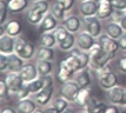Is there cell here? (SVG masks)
I'll return each instance as SVG.
<instances>
[{"instance_id":"obj_1","label":"cell","mask_w":126,"mask_h":113,"mask_svg":"<svg viewBox=\"0 0 126 113\" xmlns=\"http://www.w3.org/2000/svg\"><path fill=\"white\" fill-rule=\"evenodd\" d=\"M90 54H91L90 67L92 70H97V68H100V67H103L105 65H109L111 60L113 59V57L101 47V45L99 44L98 40H97V43L94 44L92 49L90 51Z\"/></svg>"},{"instance_id":"obj_2","label":"cell","mask_w":126,"mask_h":113,"mask_svg":"<svg viewBox=\"0 0 126 113\" xmlns=\"http://www.w3.org/2000/svg\"><path fill=\"white\" fill-rule=\"evenodd\" d=\"M80 88H81V87L78 85L76 80L66 81V82H63V84H61L60 88H59V96H61L63 98H65L66 100H68L71 104H74L78 98V94H79Z\"/></svg>"},{"instance_id":"obj_3","label":"cell","mask_w":126,"mask_h":113,"mask_svg":"<svg viewBox=\"0 0 126 113\" xmlns=\"http://www.w3.org/2000/svg\"><path fill=\"white\" fill-rule=\"evenodd\" d=\"M82 30L88 32L91 35H93L95 39H98L104 31V27L101 24V20L97 16L82 18Z\"/></svg>"},{"instance_id":"obj_4","label":"cell","mask_w":126,"mask_h":113,"mask_svg":"<svg viewBox=\"0 0 126 113\" xmlns=\"http://www.w3.org/2000/svg\"><path fill=\"white\" fill-rule=\"evenodd\" d=\"M5 81L12 96H16L21 90V87L25 85V81L22 80L20 73H14V72H7L5 77Z\"/></svg>"},{"instance_id":"obj_5","label":"cell","mask_w":126,"mask_h":113,"mask_svg":"<svg viewBox=\"0 0 126 113\" xmlns=\"http://www.w3.org/2000/svg\"><path fill=\"white\" fill-rule=\"evenodd\" d=\"M97 40H98L99 44L101 45V47H103L106 52H109L113 58L115 57V54L120 51V48H119V44H118V40L109 37L105 32L103 33V34H101Z\"/></svg>"},{"instance_id":"obj_6","label":"cell","mask_w":126,"mask_h":113,"mask_svg":"<svg viewBox=\"0 0 126 113\" xmlns=\"http://www.w3.org/2000/svg\"><path fill=\"white\" fill-rule=\"evenodd\" d=\"M95 43H97V39L84 30L77 34V47L81 51L90 52Z\"/></svg>"},{"instance_id":"obj_7","label":"cell","mask_w":126,"mask_h":113,"mask_svg":"<svg viewBox=\"0 0 126 113\" xmlns=\"http://www.w3.org/2000/svg\"><path fill=\"white\" fill-rule=\"evenodd\" d=\"M53 94H54V86L52 87H44L43 90L35 94H33V99L38 104L40 107H46L52 102L53 99Z\"/></svg>"},{"instance_id":"obj_8","label":"cell","mask_w":126,"mask_h":113,"mask_svg":"<svg viewBox=\"0 0 126 113\" xmlns=\"http://www.w3.org/2000/svg\"><path fill=\"white\" fill-rule=\"evenodd\" d=\"M12 53H16V38L4 33L0 35V54Z\"/></svg>"},{"instance_id":"obj_9","label":"cell","mask_w":126,"mask_h":113,"mask_svg":"<svg viewBox=\"0 0 126 113\" xmlns=\"http://www.w3.org/2000/svg\"><path fill=\"white\" fill-rule=\"evenodd\" d=\"M61 25H64L67 28V31L73 34H78L82 31V19H80L78 16H74V14L66 16V19L61 22Z\"/></svg>"},{"instance_id":"obj_10","label":"cell","mask_w":126,"mask_h":113,"mask_svg":"<svg viewBox=\"0 0 126 113\" xmlns=\"http://www.w3.org/2000/svg\"><path fill=\"white\" fill-rule=\"evenodd\" d=\"M19 73L21 75L22 80L25 81V84H28V82L35 80L37 78L40 77L38 68H37V65L33 64V63H26Z\"/></svg>"},{"instance_id":"obj_11","label":"cell","mask_w":126,"mask_h":113,"mask_svg":"<svg viewBox=\"0 0 126 113\" xmlns=\"http://www.w3.org/2000/svg\"><path fill=\"white\" fill-rule=\"evenodd\" d=\"M97 4H98L97 16L100 20L110 19L113 11H114L113 5H112V0H97Z\"/></svg>"},{"instance_id":"obj_12","label":"cell","mask_w":126,"mask_h":113,"mask_svg":"<svg viewBox=\"0 0 126 113\" xmlns=\"http://www.w3.org/2000/svg\"><path fill=\"white\" fill-rule=\"evenodd\" d=\"M124 90L125 87L123 86H114L111 88L106 93V99L111 105H117V106H121L123 104V98H124Z\"/></svg>"},{"instance_id":"obj_13","label":"cell","mask_w":126,"mask_h":113,"mask_svg":"<svg viewBox=\"0 0 126 113\" xmlns=\"http://www.w3.org/2000/svg\"><path fill=\"white\" fill-rule=\"evenodd\" d=\"M79 14L82 18H88V16H97L98 12V4L97 0H88L79 4Z\"/></svg>"},{"instance_id":"obj_14","label":"cell","mask_w":126,"mask_h":113,"mask_svg":"<svg viewBox=\"0 0 126 113\" xmlns=\"http://www.w3.org/2000/svg\"><path fill=\"white\" fill-rule=\"evenodd\" d=\"M59 20L55 18L51 12L49 13H47L46 16H45V18L43 19V21H41V24L39 25V31H40V33H44V32H53L57 27L59 26Z\"/></svg>"},{"instance_id":"obj_15","label":"cell","mask_w":126,"mask_h":113,"mask_svg":"<svg viewBox=\"0 0 126 113\" xmlns=\"http://www.w3.org/2000/svg\"><path fill=\"white\" fill-rule=\"evenodd\" d=\"M16 108L19 113H34L38 110V104L33 98H26L22 100H18Z\"/></svg>"},{"instance_id":"obj_16","label":"cell","mask_w":126,"mask_h":113,"mask_svg":"<svg viewBox=\"0 0 126 113\" xmlns=\"http://www.w3.org/2000/svg\"><path fill=\"white\" fill-rule=\"evenodd\" d=\"M1 28L4 30V33L11 35V37H14V38L19 37L22 31L21 30L22 26L18 19H8L5 25L1 26Z\"/></svg>"},{"instance_id":"obj_17","label":"cell","mask_w":126,"mask_h":113,"mask_svg":"<svg viewBox=\"0 0 126 113\" xmlns=\"http://www.w3.org/2000/svg\"><path fill=\"white\" fill-rule=\"evenodd\" d=\"M91 67H86V68H82V70L78 71L76 75H74V79L73 80L77 81V84L81 87H90L92 84V74H91Z\"/></svg>"},{"instance_id":"obj_18","label":"cell","mask_w":126,"mask_h":113,"mask_svg":"<svg viewBox=\"0 0 126 113\" xmlns=\"http://www.w3.org/2000/svg\"><path fill=\"white\" fill-rule=\"evenodd\" d=\"M98 82H99V86L101 87L103 90L109 91V90H111V88H113L114 86L118 85L119 79H118L117 73H115L114 71H112V72H110L107 75H105L104 78L98 79Z\"/></svg>"},{"instance_id":"obj_19","label":"cell","mask_w":126,"mask_h":113,"mask_svg":"<svg viewBox=\"0 0 126 113\" xmlns=\"http://www.w3.org/2000/svg\"><path fill=\"white\" fill-rule=\"evenodd\" d=\"M74 75H76V73H74L70 67H67V66H66V64L64 63V60H61L60 63H59L58 73H57V78H58V80L63 84V82H66V81L73 80V79H74Z\"/></svg>"},{"instance_id":"obj_20","label":"cell","mask_w":126,"mask_h":113,"mask_svg":"<svg viewBox=\"0 0 126 113\" xmlns=\"http://www.w3.org/2000/svg\"><path fill=\"white\" fill-rule=\"evenodd\" d=\"M7 58H8V72L19 73L21 71V68L24 67V65L26 64V61L16 53L8 54Z\"/></svg>"},{"instance_id":"obj_21","label":"cell","mask_w":126,"mask_h":113,"mask_svg":"<svg viewBox=\"0 0 126 113\" xmlns=\"http://www.w3.org/2000/svg\"><path fill=\"white\" fill-rule=\"evenodd\" d=\"M107 105L103 101H99L97 98H94L93 96L88 99L86 106L84 107V110L87 113H104V111L106 110Z\"/></svg>"},{"instance_id":"obj_22","label":"cell","mask_w":126,"mask_h":113,"mask_svg":"<svg viewBox=\"0 0 126 113\" xmlns=\"http://www.w3.org/2000/svg\"><path fill=\"white\" fill-rule=\"evenodd\" d=\"M104 32L109 35V37L113 38V39H119V38L125 33V31L123 30V27L119 22H114V21H109L105 25Z\"/></svg>"},{"instance_id":"obj_23","label":"cell","mask_w":126,"mask_h":113,"mask_svg":"<svg viewBox=\"0 0 126 113\" xmlns=\"http://www.w3.org/2000/svg\"><path fill=\"white\" fill-rule=\"evenodd\" d=\"M10 13H22L30 8V0H8Z\"/></svg>"},{"instance_id":"obj_24","label":"cell","mask_w":126,"mask_h":113,"mask_svg":"<svg viewBox=\"0 0 126 113\" xmlns=\"http://www.w3.org/2000/svg\"><path fill=\"white\" fill-rule=\"evenodd\" d=\"M70 53L74 54L78 58L79 63H80V68L81 70L82 68H86V67H90V64H91V54H90V52L81 51V49H79L76 46L72 51H70Z\"/></svg>"},{"instance_id":"obj_25","label":"cell","mask_w":126,"mask_h":113,"mask_svg":"<svg viewBox=\"0 0 126 113\" xmlns=\"http://www.w3.org/2000/svg\"><path fill=\"white\" fill-rule=\"evenodd\" d=\"M39 45L43 47H49V48H53L54 46H57L58 43H57V39H55L53 32L41 33L39 37Z\"/></svg>"},{"instance_id":"obj_26","label":"cell","mask_w":126,"mask_h":113,"mask_svg":"<svg viewBox=\"0 0 126 113\" xmlns=\"http://www.w3.org/2000/svg\"><path fill=\"white\" fill-rule=\"evenodd\" d=\"M55 57V51L49 47H43L40 46L37 49L35 53V59L37 60H47V61H53Z\"/></svg>"},{"instance_id":"obj_27","label":"cell","mask_w":126,"mask_h":113,"mask_svg":"<svg viewBox=\"0 0 126 113\" xmlns=\"http://www.w3.org/2000/svg\"><path fill=\"white\" fill-rule=\"evenodd\" d=\"M37 49L38 48H35V45H34V44L31 43V41H27L26 45H25V47L22 48L21 52H19V53H18V55H20L25 61H30L31 59L35 58Z\"/></svg>"},{"instance_id":"obj_28","label":"cell","mask_w":126,"mask_h":113,"mask_svg":"<svg viewBox=\"0 0 126 113\" xmlns=\"http://www.w3.org/2000/svg\"><path fill=\"white\" fill-rule=\"evenodd\" d=\"M91 97H92V88H91V86L82 87V88H80V91H79L78 98L74 104H77L78 106H80V107H85L88 101V99Z\"/></svg>"},{"instance_id":"obj_29","label":"cell","mask_w":126,"mask_h":113,"mask_svg":"<svg viewBox=\"0 0 126 113\" xmlns=\"http://www.w3.org/2000/svg\"><path fill=\"white\" fill-rule=\"evenodd\" d=\"M76 46H77V35L73 33H70L65 40L58 45V48L61 51H65V52H70Z\"/></svg>"},{"instance_id":"obj_30","label":"cell","mask_w":126,"mask_h":113,"mask_svg":"<svg viewBox=\"0 0 126 113\" xmlns=\"http://www.w3.org/2000/svg\"><path fill=\"white\" fill-rule=\"evenodd\" d=\"M44 18L45 14L39 13V12L34 11L32 8H28L27 12H26V20H27V22L31 24V25H34V26H39Z\"/></svg>"},{"instance_id":"obj_31","label":"cell","mask_w":126,"mask_h":113,"mask_svg":"<svg viewBox=\"0 0 126 113\" xmlns=\"http://www.w3.org/2000/svg\"><path fill=\"white\" fill-rule=\"evenodd\" d=\"M37 68H38L39 75H46V74H52L53 72V61H47V60H37L35 61Z\"/></svg>"},{"instance_id":"obj_32","label":"cell","mask_w":126,"mask_h":113,"mask_svg":"<svg viewBox=\"0 0 126 113\" xmlns=\"http://www.w3.org/2000/svg\"><path fill=\"white\" fill-rule=\"evenodd\" d=\"M51 13H52L60 22L64 21L66 19V16H67V11H66L65 8H64L58 1H55L53 5H51Z\"/></svg>"},{"instance_id":"obj_33","label":"cell","mask_w":126,"mask_h":113,"mask_svg":"<svg viewBox=\"0 0 126 113\" xmlns=\"http://www.w3.org/2000/svg\"><path fill=\"white\" fill-rule=\"evenodd\" d=\"M30 8H32L34 11L43 13V14H47L51 12V5L47 0H40V1H33L32 5L30 6Z\"/></svg>"},{"instance_id":"obj_34","label":"cell","mask_w":126,"mask_h":113,"mask_svg":"<svg viewBox=\"0 0 126 113\" xmlns=\"http://www.w3.org/2000/svg\"><path fill=\"white\" fill-rule=\"evenodd\" d=\"M70 104H71V102L68 101V100H66L65 98H63L61 96H59V97H57L55 99H53L49 105H52L59 113H63L65 110H67V108L70 107Z\"/></svg>"},{"instance_id":"obj_35","label":"cell","mask_w":126,"mask_h":113,"mask_svg":"<svg viewBox=\"0 0 126 113\" xmlns=\"http://www.w3.org/2000/svg\"><path fill=\"white\" fill-rule=\"evenodd\" d=\"M64 63L66 64V66L67 67H70L74 73H77L78 71H80L81 68H80V63H79V60H78V58L74 55V54L70 53L66 58H64Z\"/></svg>"},{"instance_id":"obj_36","label":"cell","mask_w":126,"mask_h":113,"mask_svg":"<svg viewBox=\"0 0 126 113\" xmlns=\"http://www.w3.org/2000/svg\"><path fill=\"white\" fill-rule=\"evenodd\" d=\"M8 14H10L8 2L6 0H0V25L1 26H4L6 22H7Z\"/></svg>"},{"instance_id":"obj_37","label":"cell","mask_w":126,"mask_h":113,"mask_svg":"<svg viewBox=\"0 0 126 113\" xmlns=\"http://www.w3.org/2000/svg\"><path fill=\"white\" fill-rule=\"evenodd\" d=\"M53 34H54L55 39H57V43L59 45L61 41H64L66 38H67V35L70 34V32L67 31V28H66L64 25H59V26L53 31Z\"/></svg>"},{"instance_id":"obj_38","label":"cell","mask_w":126,"mask_h":113,"mask_svg":"<svg viewBox=\"0 0 126 113\" xmlns=\"http://www.w3.org/2000/svg\"><path fill=\"white\" fill-rule=\"evenodd\" d=\"M27 85H28V87H30V91H31V93H32V96L33 94H35V93H38V92H40L43 88H44V84H43V81H41V79H40V77L37 78L35 80L28 82Z\"/></svg>"},{"instance_id":"obj_39","label":"cell","mask_w":126,"mask_h":113,"mask_svg":"<svg viewBox=\"0 0 126 113\" xmlns=\"http://www.w3.org/2000/svg\"><path fill=\"white\" fill-rule=\"evenodd\" d=\"M10 96H12L10 90H8V86L6 84L5 79L0 81V97H1V100L2 101H7L10 99Z\"/></svg>"},{"instance_id":"obj_40","label":"cell","mask_w":126,"mask_h":113,"mask_svg":"<svg viewBox=\"0 0 126 113\" xmlns=\"http://www.w3.org/2000/svg\"><path fill=\"white\" fill-rule=\"evenodd\" d=\"M110 72H112V67H111V65H105L103 67H100V68H97V70H94V73H95V77H97V79H101V78H104L105 75H107Z\"/></svg>"},{"instance_id":"obj_41","label":"cell","mask_w":126,"mask_h":113,"mask_svg":"<svg viewBox=\"0 0 126 113\" xmlns=\"http://www.w3.org/2000/svg\"><path fill=\"white\" fill-rule=\"evenodd\" d=\"M32 96V93L30 91V87H28L27 84H25L24 86L21 87V90L16 94V97L18 100H22V99H26V98H30Z\"/></svg>"},{"instance_id":"obj_42","label":"cell","mask_w":126,"mask_h":113,"mask_svg":"<svg viewBox=\"0 0 126 113\" xmlns=\"http://www.w3.org/2000/svg\"><path fill=\"white\" fill-rule=\"evenodd\" d=\"M117 70L123 74H126V55H121L117 60Z\"/></svg>"},{"instance_id":"obj_43","label":"cell","mask_w":126,"mask_h":113,"mask_svg":"<svg viewBox=\"0 0 126 113\" xmlns=\"http://www.w3.org/2000/svg\"><path fill=\"white\" fill-rule=\"evenodd\" d=\"M40 79L44 84V87H52L54 86V78L52 74H46V75H40Z\"/></svg>"},{"instance_id":"obj_44","label":"cell","mask_w":126,"mask_h":113,"mask_svg":"<svg viewBox=\"0 0 126 113\" xmlns=\"http://www.w3.org/2000/svg\"><path fill=\"white\" fill-rule=\"evenodd\" d=\"M0 71L1 73L8 72V58L6 54H0Z\"/></svg>"},{"instance_id":"obj_45","label":"cell","mask_w":126,"mask_h":113,"mask_svg":"<svg viewBox=\"0 0 126 113\" xmlns=\"http://www.w3.org/2000/svg\"><path fill=\"white\" fill-rule=\"evenodd\" d=\"M26 43H27V40H26L25 38L20 37V35L16 38V54L19 53V52H21L22 48L25 47Z\"/></svg>"},{"instance_id":"obj_46","label":"cell","mask_w":126,"mask_h":113,"mask_svg":"<svg viewBox=\"0 0 126 113\" xmlns=\"http://www.w3.org/2000/svg\"><path fill=\"white\" fill-rule=\"evenodd\" d=\"M67 12H70L76 5V0H57Z\"/></svg>"},{"instance_id":"obj_47","label":"cell","mask_w":126,"mask_h":113,"mask_svg":"<svg viewBox=\"0 0 126 113\" xmlns=\"http://www.w3.org/2000/svg\"><path fill=\"white\" fill-rule=\"evenodd\" d=\"M125 11H119V10H114L112 16H111V21H114V22H120V20L123 19V16H125Z\"/></svg>"},{"instance_id":"obj_48","label":"cell","mask_w":126,"mask_h":113,"mask_svg":"<svg viewBox=\"0 0 126 113\" xmlns=\"http://www.w3.org/2000/svg\"><path fill=\"white\" fill-rule=\"evenodd\" d=\"M112 5L114 10L126 12V0H112Z\"/></svg>"},{"instance_id":"obj_49","label":"cell","mask_w":126,"mask_h":113,"mask_svg":"<svg viewBox=\"0 0 126 113\" xmlns=\"http://www.w3.org/2000/svg\"><path fill=\"white\" fill-rule=\"evenodd\" d=\"M118 44H119V48L121 52L126 53V32L118 39Z\"/></svg>"},{"instance_id":"obj_50","label":"cell","mask_w":126,"mask_h":113,"mask_svg":"<svg viewBox=\"0 0 126 113\" xmlns=\"http://www.w3.org/2000/svg\"><path fill=\"white\" fill-rule=\"evenodd\" d=\"M104 113H121L120 108L119 106H117V105H107V107L106 110L104 111Z\"/></svg>"},{"instance_id":"obj_51","label":"cell","mask_w":126,"mask_h":113,"mask_svg":"<svg viewBox=\"0 0 126 113\" xmlns=\"http://www.w3.org/2000/svg\"><path fill=\"white\" fill-rule=\"evenodd\" d=\"M0 113H19L18 110L16 107H12V106H4L1 108V112Z\"/></svg>"},{"instance_id":"obj_52","label":"cell","mask_w":126,"mask_h":113,"mask_svg":"<svg viewBox=\"0 0 126 113\" xmlns=\"http://www.w3.org/2000/svg\"><path fill=\"white\" fill-rule=\"evenodd\" d=\"M45 111H46V113H59L54 107H53V106H52V105H49V106H46Z\"/></svg>"},{"instance_id":"obj_53","label":"cell","mask_w":126,"mask_h":113,"mask_svg":"<svg viewBox=\"0 0 126 113\" xmlns=\"http://www.w3.org/2000/svg\"><path fill=\"white\" fill-rule=\"evenodd\" d=\"M121 25V27H123V30L126 32V13H125V16H123V19L120 20V22H119Z\"/></svg>"},{"instance_id":"obj_54","label":"cell","mask_w":126,"mask_h":113,"mask_svg":"<svg viewBox=\"0 0 126 113\" xmlns=\"http://www.w3.org/2000/svg\"><path fill=\"white\" fill-rule=\"evenodd\" d=\"M123 107H126V87L124 90V98H123V104H121Z\"/></svg>"},{"instance_id":"obj_55","label":"cell","mask_w":126,"mask_h":113,"mask_svg":"<svg viewBox=\"0 0 126 113\" xmlns=\"http://www.w3.org/2000/svg\"><path fill=\"white\" fill-rule=\"evenodd\" d=\"M63 113H76V112H74V110H73L72 107H68L67 110H65Z\"/></svg>"},{"instance_id":"obj_56","label":"cell","mask_w":126,"mask_h":113,"mask_svg":"<svg viewBox=\"0 0 126 113\" xmlns=\"http://www.w3.org/2000/svg\"><path fill=\"white\" fill-rule=\"evenodd\" d=\"M34 113H46V111H45V108H38Z\"/></svg>"},{"instance_id":"obj_57","label":"cell","mask_w":126,"mask_h":113,"mask_svg":"<svg viewBox=\"0 0 126 113\" xmlns=\"http://www.w3.org/2000/svg\"><path fill=\"white\" fill-rule=\"evenodd\" d=\"M77 113H87V112H86V111L84 110V111H79V112H77Z\"/></svg>"},{"instance_id":"obj_58","label":"cell","mask_w":126,"mask_h":113,"mask_svg":"<svg viewBox=\"0 0 126 113\" xmlns=\"http://www.w3.org/2000/svg\"><path fill=\"white\" fill-rule=\"evenodd\" d=\"M79 2H84V1H88V0H78Z\"/></svg>"},{"instance_id":"obj_59","label":"cell","mask_w":126,"mask_h":113,"mask_svg":"<svg viewBox=\"0 0 126 113\" xmlns=\"http://www.w3.org/2000/svg\"><path fill=\"white\" fill-rule=\"evenodd\" d=\"M121 113H126V108H124V110L121 111Z\"/></svg>"},{"instance_id":"obj_60","label":"cell","mask_w":126,"mask_h":113,"mask_svg":"<svg viewBox=\"0 0 126 113\" xmlns=\"http://www.w3.org/2000/svg\"><path fill=\"white\" fill-rule=\"evenodd\" d=\"M31 1H32V2H33V1H40V0H31Z\"/></svg>"}]
</instances>
